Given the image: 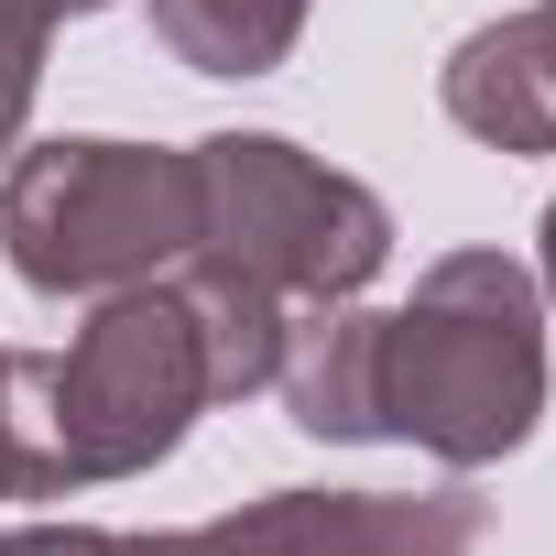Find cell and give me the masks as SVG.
<instances>
[{
  "label": "cell",
  "instance_id": "obj_8",
  "mask_svg": "<svg viewBox=\"0 0 556 556\" xmlns=\"http://www.w3.org/2000/svg\"><path fill=\"white\" fill-rule=\"evenodd\" d=\"M175 295H186V317H197L207 404L262 393V382H273V361H285V295H262L251 273H229V262H207V251H186V262H175Z\"/></svg>",
  "mask_w": 556,
  "mask_h": 556
},
{
  "label": "cell",
  "instance_id": "obj_6",
  "mask_svg": "<svg viewBox=\"0 0 556 556\" xmlns=\"http://www.w3.org/2000/svg\"><path fill=\"white\" fill-rule=\"evenodd\" d=\"M447 121L480 131L491 153H556V0L447 55Z\"/></svg>",
  "mask_w": 556,
  "mask_h": 556
},
{
  "label": "cell",
  "instance_id": "obj_10",
  "mask_svg": "<svg viewBox=\"0 0 556 556\" xmlns=\"http://www.w3.org/2000/svg\"><path fill=\"white\" fill-rule=\"evenodd\" d=\"M0 556H121L110 523H23V534H0Z\"/></svg>",
  "mask_w": 556,
  "mask_h": 556
},
{
  "label": "cell",
  "instance_id": "obj_4",
  "mask_svg": "<svg viewBox=\"0 0 556 556\" xmlns=\"http://www.w3.org/2000/svg\"><path fill=\"white\" fill-rule=\"evenodd\" d=\"M197 251L285 306H339L393 262V207L273 131L197 142Z\"/></svg>",
  "mask_w": 556,
  "mask_h": 556
},
{
  "label": "cell",
  "instance_id": "obj_9",
  "mask_svg": "<svg viewBox=\"0 0 556 556\" xmlns=\"http://www.w3.org/2000/svg\"><path fill=\"white\" fill-rule=\"evenodd\" d=\"M306 12H317V0H153V34L197 77H273L295 55Z\"/></svg>",
  "mask_w": 556,
  "mask_h": 556
},
{
  "label": "cell",
  "instance_id": "obj_7",
  "mask_svg": "<svg viewBox=\"0 0 556 556\" xmlns=\"http://www.w3.org/2000/svg\"><path fill=\"white\" fill-rule=\"evenodd\" d=\"M273 382H285V404H295L306 437H382V317H361L350 295L285 317Z\"/></svg>",
  "mask_w": 556,
  "mask_h": 556
},
{
  "label": "cell",
  "instance_id": "obj_11",
  "mask_svg": "<svg viewBox=\"0 0 556 556\" xmlns=\"http://www.w3.org/2000/svg\"><path fill=\"white\" fill-rule=\"evenodd\" d=\"M0 502H12V350H0Z\"/></svg>",
  "mask_w": 556,
  "mask_h": 556
},
{
  "label": "cell",
  "instance_id": "obj_3",
  "mask_svg": "<svg viewBox=\"0 0 556 556\" xmlns=\"http://www.w3.org/2000/svg\"><path fill=\"white\" fill-rule=\"evenodd\" d=\"M0 251L34 295H131L197 251V153L23 142L0 164Z\"/></svg>",
  "mask_w": 556,
  "mask_h": 556
},
{
  "label": "cell",
  "instance_id": "obj_5",
  "mask_svg": "<svg viewBox=\"0 0 556 556\" xmlns=\"http://www.w3.org/2000/svg\"><path fill=\"white\" fill-rule=\"evenodd\" d=\"M469 545H480L469 491H273L186 534H121V556H469Z\"/></svg>",
  "mask_w": 556,
  "mask_h": 556
},
{
  "label": "cell",
  "instance_id": "obj_12",
  "mask_svg": "<svg viewBox=\"0 0 556 556\" xmlns=\"http://www.w3.org/2000/svg\"><path fill=\"white\" fill-rule=\"evenodd\" d=\"M545 285H556V207H545Z\"/></svg>",
  "mask_w": 556,
  "mask_h": 556
},
{
  "label": "cell",
  "instance_id": "obj_2",
  "mask_svg": "<svg viewBox=\"0 0 556 556\" xmlns=\"http://www.w3.org/2000/svg\"><path fill=\"white\" fill-rule=\"evenodd\" d=\"M545 415V306L513 251H447L404 317H382V437L447 469L513 458Z\"/></svg>",
  "mask_w": 556,
  "mask_h": 556
},
{
  "label": "cell",
  "instance_id": "obj_1",
  "mask_svg": "<svg viewBox=\"0 0 556 556\" xmlns=\"http://www.w3.org/2000/svg\"><path fill=\"white\" fill-rule=\"evenodd\" d=\"M197 404L207 361L186 295L175 285L110 295L77 328V350H12V502H66L175 458Z\"/></svg>",
  "mask_w": 556,
  "mask_h": 556
}]
</instances>
